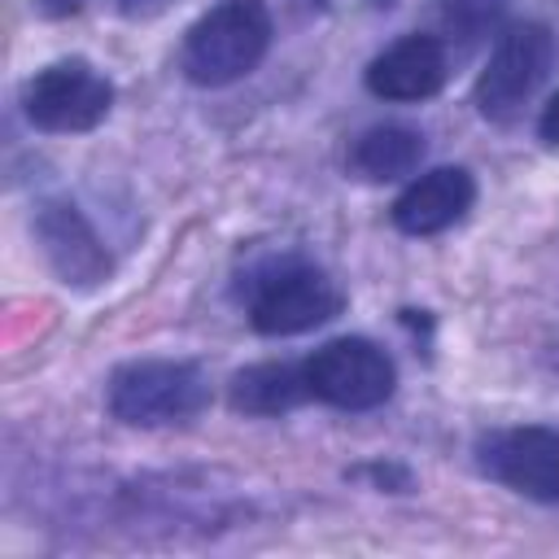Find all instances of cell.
Instances as JSON below:
<instances>
[{
    "label": "cell",
    "instance_id": "1",
    "mask_svg": "<svg viewBox=\"0 0 559 559\" xmlns=\"http://www.w3.org/2000/svg\"><path fill=\"white\" fill-rule=\"evenodd\" d=\"M271 39L275 22L262 0H218L188 26L179 70L197 87H231L266 61Z\"/></svg>",
    "mask_w": 559,
    "mask_h": 559
},
{
    "label": "cell",
    "instance_id": "2",
    "mask_svg": "<svg viewBox=\"0 0 559 559\" xmlns=\"http://www.w3.org/2000/svg\"><path fill=\"white\" fill-rule=\"evenodd\" d=\"M345 310V288L306 258H271L245 280V314L258 336H306Z\"/></svg>",
    "mask_w": 559,
    "mask_h": 559
},
{
    "label": "cell",
    "instance_id": "3",
    "mask_svg": "<svg viewBox=\"0 0 559 559\" xmlns=\"http://www.w3.org/2000/svg\"><path fill=\"white\" fill-rule=\"evenodd\" d=\"M105 406L127 428L192 424L210 406V376L188 358H131L109 371Z\"/></svg>",
    "mask_w": 559,
    "mask_h": 559
},
{
    "label": "cell",
    "instance_id": "4",
    "mask_svg": "<svg viewBox=\"0 0 559 559\" xmlns=\"http://www.w3.org/2000/svg\"><path fill=\"white\" fill-rule=\"evenodd\" d=\"M559 66V35L546 22H511L493 39L485 70L476 74L472 100L476 114L489 122H511L520 109L546 87Z\"/></svg>",
    "mask_w": 559,
    "mask_h": 559
},
{
    "label": "cell",
    "instance_id": "5",
    "mask_svg": "<svg viewBox=\"0 0 559 559\" xmlns=\"http://www.w3.org/2000/svg\"><path fill=\"white\" fill-rule=\"evenodd\" d=\"M310 402L332 411H376L397 393V362L371 336H332L301 358Z\"/></svg>",
    "mask_w": 559,
    "mask_h": 559
},
{
    "label": "cell",
    "instance_id": "6",
    "mask_svg": "<svg viewBox=\"0 0 559 559\" xmlns=\"http://www.w3.org/2000/svg\"><path fill=\"white\" fill-rule=\"evenodd\" d=\"M114 109V83L83 57H61L35 70L22 87V114L44 135L96 131Z\"/></svg>",
    "mask_w": 559,
    "mask_h": 559
},
{
    "label": "cell",
    "instance_id": "7",
    "mask_svg": "<svg viewBox=\"0 0 559 559\" xmlns=\"http://www.w3.org/2000/svg\"><path fill=\"white\" fill-rule=\"evenodd\" d=\"M472 459L480 476H489L493 485L533 502H559V428L546 424L489 428L476 437Z\"/></svg>",
    "mask_w": 559,
    "mask_h": 559
},
{
    "label": "cell",
    "instance_id": "8",
    "mask_svg": "<svg viewBox=\"0 0 559 559\" xmlns=\"http://www.w3.org/2000/svg\"><path fill=\"white\" fill-rule=\"evenodd\" d=\"M35 245L48 262V271L79 293H92L100 284L114 280V253L100 240V231L92 227V218L70 201V197H48L39 201L35 218H31Z\"/></svg>",
    "mask_w": 559,
    "mask_h": 559
},
{
    "label": "cell",
    "instance_id": "9",
    "mask_svg": "<svg viewBox=\"0 0 559 559\" xmlns=\"http://www.w3.org/2000/svg\"><path fill=\"white\" fill-rule=\"evenodd\" d=\"M450 79V52L441 35H424V31H406L393 44H384L367 70L362 83L376 100L389 105H415V100H432Z\"/></svg>",
    "mask_w": 559,
    "mask_h": 559
},
{
    "label": "cell",
    "instance_id": "10",
    "mask_svg": "<svg viewBox=\"0 0 559 559\" xmlns=\"http://www.w3.org/2000/svg\"><path fill=\"white\" fill-rule=\"evenodd\" d=\"M472 205H476V175L467 166H432L397 192L389 218L402 236H441L454 223H463Z\"/></svg>",
    "mask_w": 559,
    "mask_h": 559
},
{
    "label": "cell",
    "instance_id": "11",
    "mask_svg": "<svg viewBox=\"0 0 559 559\" xmlns=\"http://www.w3.org/2000/svg\"><path fill=\"white\" fill-rule=\"evenodd\" d=\"M424 153H428V140H424L419 127H411V122H371L367 131L354 135L345 166L362 183H393V179L415 175Z\"/></svg>",
    "mask_w": 559,
    "mask_h": 559
},
{
    "label": "cell",
    "instance_id": "12",
    "mask_svg": "<svg viewBox=\"0 0 559 559\" xmlns=\"http://www.w3.org/2000/svg\"><path fill=\"white\" fill-rule=\"evenodd\" d=\"M227 402L236 415H253V419H275L297 411L301 402H310L306 389V371L301 362H253L240 367L227 384Z\"/></svg>",
    "mask_w": 559,
    "mask_h": 559
},
{
    "label": "cell",
    "instance_id": "13",
    "mask_svg": "<svg viewBox=\"0 0 559 559\" xmlns=\"http://www.w3.org/2000/svg\"><path fill=\"white\" fill-rule=\"evenodd\" d=\"M437 13H441V31L450 39L476 44L502 26L507 0H437Z\"/></svg>",
    "mask_w": 559,
    "mask_h": 559
},
{
    "label": "cell",
    "instance_id": "14",
    "mask_svg": "<svg viewBox=\"0 0 559 559\" xmlns=\"http://www.w3.org/2000/svg\"><path fill=\"white\" fill-rule=\"evenodd\" d=\"M537 140L546 148H559V92H550L546 105H542V114H537Z\"/></svg>",
    "mask_w": 559,
    "mask_h": 559
},
{
    "label": "cell",
    "instance_id": "15",
    "mask_svg": "<svg viewBox=\"0 0 559 559\" xmlns=\"http://www.w3.org/2000/svg\"><path fill=\"white\" fill-rule=\"evenodd\" d=\"M175 0H114V9L122 13V17H131V22H148V17H157V13H166Z\"/></svg>",
    "mask_w": 559,
    "mask_h": 559
},
{
    "label": "cell",
    "instance_id": "16",
    "mask_svg": "<svg viewBox=\"0 0 559 559\" xmlns=\"http://www.w3.org/2000/svg\"><path fill=\"white\" fill-rule=\"evenodd\" d=\"M367 476H376V485H393V493H406L411 489V472L397 467V463H371Z\"/></svg>",
    "mask_w": 559,
    "mask_h": 559
},
{
    "label": "cell",
    "instance_id": "17",
    "mask_svg": "<svg viewBox=\"0 0 559 559\" xmlns=\"http://www.w3.org/2000/svg\"><path fill=\"white\" fill-rule=\"evenodd\" d=\"M87 0H39V9L48 13V17H70V13H79Z\"/></svg>",
    "mask_w": 559,
    "mask_h": 559
},
{
    "label": "cell",
    "instance_id": "18",
    "mask_svg": "<svg viewBox=\"0 0 559 559\" xmlns=\"http://www.w3.org/2000/svg\"><path fill=\"white\" fill-rule=\"evenodd\" d=\"M306 4H314V9H328V0H306Z\"/></svg>",
    "mask_w": 559,
    "mask_h": 559
},
{
    "label": "cell",
    "instance_id": "19",
    "mask_svg": "<svg viewBox=\"0 0 559 559\" xmlns=\"http://www.w3.org/2000/svg\"><path fill=\"white\" fill-rule=\"evenodd\" d=\"M555 367H559V362H555Z\"/></svg>",
    "mask_w": 559,
    "mask_h": 559
}]
</instances>
